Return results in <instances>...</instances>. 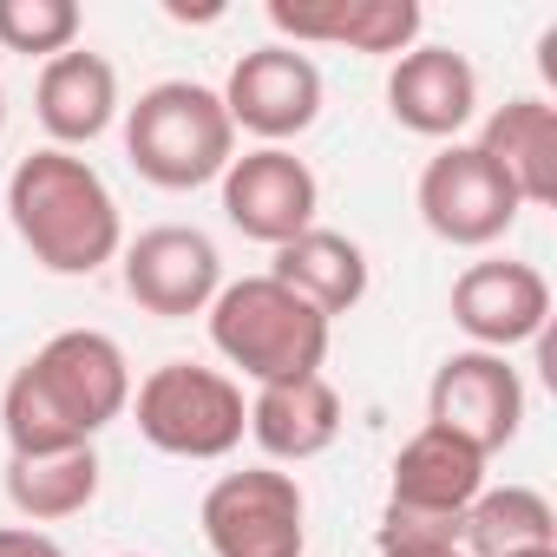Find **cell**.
I'll list each match as a JSON object with an SVG mask.
<instances>
[{"instance_id": "603a6c76", "label": "cell", "mask_w": 557, "mask_h": 557, "mask_svg": "<svg viewBox=\"0 0 557 557\" xmlns=\"http://www.w3.org/2000/svg\"><path fill=\"white\" fill-rule=\"evenodd\" d=\"M0 557H66V550L40 524H0Z\"/></svg>"}, {"instance_id": "277c9868", "label": "cell", "mask_w": 557, "mask_h": 557, "mask_svg": "<svg viewBox=\"0 0 557 557\" xmlns=\"http://www.w3.org/2000/svg\"><path fill=\"white\" fill-rule=\"evenodd\" d=\"M125 158L158 190H197L216 184L236 158V125L216 99V86L197 79H158L125 106Z\"/></svg>"}, {"instance_id": "4316f807", "label": "cell", "mask_w": 557, "mask_h": 557, "mask_svg": "<svg viewBox=\"0 0 557 557\" xmlns=\"http://www.w3.org/2000/svg\"><path fill=\"white\" fill-rule=\"evenodd\" d=\"M119 557H125V550H119Z\"/></svg>"}, {"instance_id": "30bf717a", "label": "cell", "mask_w": 557, "mask_h": 557, "mask_svg": "<svg viewBox=\"0 0 557 557\" xmlns=\"http://www.w3.org/2000/svg\"><path fill=\"white\" fill-rule=\"evenodd\" d=\"M216 184H223V216H230V230H243V236L262 243V249H283V243H296L302 230H315L322 184H315L309 158H296L289 145H256V151L230 158V171H223Z\"/></svg>"}, {"instance_id": "5bb4252c", "label": "cell", "mask_w": 557, "mask_h": 557, "mask_svg": "<svg viewBox=\"0 0 557 557\" xmlns=\"http://www.w3.org/2000/svg\"><path fill=\"white\" fill-rule=\"evenodd\" d=\"M387 112L413 138L459 145V132L479 119V73H472V60L453 53V47H413V53H400L394 73H387Z\"/></svg>"}, {"instance_id": "8fae6325", "label": "cell", "mask_w": 557, "mask_h": 557, "mask_svg": "<svg viewBox=\"0 0 557 557\" xmlns=\"http://www.w3.org/2000/svg\"><path fill=\"white\" fill-rule=\"evenodd\" d=\"M223 112L236 132L262 138V145H289L322 119V66L283 40H269L256 53H243L223 79Z\"/></svg>"}, {"instance_id": "ffe728a7", "label": "cell", "mask_w": 557, "mask_h": 557, "mask_svg": "<svg viewBox=\"0 0 557 557\" xmlns=\"http://www.w3.org/2000/svg\"><path fill=\"white\" fill-rule=\"evenodd\" d=\"M459 550L466 557H524V550H557V511L531 485H485L466 518H459Z\"/></svg>"}, {"instance_id": "d6986e66", "label": "cell", "mask_w": 557, "mask_h": 557, "mask_svg": "<svg viewBox=\"0 0 557 557\" xmlns=\"http://www.w3.org/2000/svg\"><path fill=\"white\" fill-rule=\"evenodd\" d=\"M269 275H275L283 289H296L309 309H322V315L335 322V315L361 309V296H368V249H361L355 236L315 223V230H302L296 243L275 249Z\"/></svg>"}, {"instance_id": "8992f818", "label": "cell", "mask_w": 557, "mask_h": 557, "mask_svg": "<svg viewBox=\"0 0 557 557\" xmlns=\"http://www.w3.org/2000/svg\"><path fill=\"white\" fill-rule=\"evenodd\" d=\"M210 557H302L309 550V498L296 472L243 466L223 472L197 505Z\"/></svg>"}, {"instance_id": "9a60e30c", "label": "cell", "mask_w": 557, "mask_h": 557, "mask_svg": "<svg viewBox=\"0 0 557 557\" xmlns=\"http://www.w3.org/2000/svg\"><path fill=\"white\" fill-rule=\"evenodd\" d=\"M34 119L53 138V151H79V145L106 138L119 119V66L86 47L47 60L34 79Z\"/></svg>"}, {"instance_id": "5b68a950", "label": "cell", "mask_w": 557, "mask_h": 557, "mask_svg": "<svg viewBox=\"0 0 557 557\" xmlns=\"http://www.w3.org/2000/svg\"><path fill=\"white\" fill-rule=\"evenodd\" d=\"M138 440L171 453V459H230L249 433V400L223 368H197V361H164L132 387Z\"/></svg>"}, {"instance_id": "7402d4cb", "label": "cell", "mask_w": 557, "mask_h": 557, "mask_svg": "<svg viewBox=\"0 0 557 557\" xmlns=\"http://www.w3.org/2000/svg\"><path fill=\"white\" fill-rule=\"evenodd\" d=\"M86 34L79 0H0V47L27 60H60Z\"/></svg>"}, {"instance_id": "484cf974", "label": "cell", "mask_w": 557, "mask_h": 557, "mask_svg": "<svg viewBox=\"0 0 557 557\" xmlns=\"http://www.w3.org/2000/svg\"><path fill=\"white\" fill-rule=\"evenodd\" d=\"M524 557H557V550H524Z\"/></svg>"}, {"instance_id": "7c38bea8", "label": "cell", "mask_w": 557, "mask_h": 557, "mask_svg": "<svg viewBox=\"0 0 557 557\" xmlns=\"http://www.w3.org/2000/svg\"><path fill=\"white\" fill-rule=\"evenodd\" d=\"M453 322L485 355H511V348L537 342L544 322H550V283H544V269H531L518 256L466 262V275L453 283Z\"/></svg>"}, {"instance_id": "ac0fdd59", "label": "cell", "mask_w": 557, "mask_h": 557, "mask_svg": "<svg viewBox=\"0 0 557 557\" xmlns=\"http://www.w3.org/2000/svg\"><path fill=\"white\" fill-rule=\"evenodd\" d=\"M485 492V459L472 446H459L440 426H420L387 472V505L400 511H426V518H466V505Z\"/></svg>"}, {"instance_id": "ba28073f", "label": "cell", "mask_w": 557, "mask_h": 557, "mask_svg": "<svg viewBox=\"0 0 557 557\" xmlns=\"http://www.w3.org/2000/svg\"><path fill=\"white\" fill-rule=\"evenodd\" d=\"M119 275H125V296L158 315V322H190L216 302L223 289V256L203 230L190 223H158V230H138L125 249H119Z\"/></svg>"}, {"instance_id": "cb8c5ba5", "label": "cell", "mask_w": 557, "mask_h": 557, "mask_svg": "<svg viewBox=\"0 0 557 557\" xmlns=\"http://www.w3.org/2000/svg\"><path fill=\"white\" fill-rule=\"evenodd\" d=\"M400 557H466L459 544H433V550H400Z\"/></svg>"}, {"instance_id": "2e32d148", "label": "cell", "mask_w": 557, "mask_h": 557, "mask_svg": "<svg viewBox=\"0 0 557 557\" xmlns=\"http://www.w3.org/2000/svg\"><path fill=\"white\" fill-rule=\"evenodd\" d=\"M472 145L518 190L524 210L557 203V106L550 99H505V106H492Z\"/></svg>"}, {"instance_id": "e0dca14e", "label": "cell", "mask_w": 557, "mask_h": 557, "mask_svg": "<svg viewBox=\"0 0 557 557\" xmlns=\"http://www.w3.org/2000/svg\"><path fill=\"white\" fill-rule=\"evenodd\" d=\"M249 440L275 459V466H302L322 459L342 440V394L329 387V374H302V381H275L249 394Z\"/></svg>"}, {"instance_id": "4fadbf2b", "label": "cell", "mask_w": 557, "mask_h": 557, "mask_svg": "<svg viewBox=\"0 0 557 557\" xmlns=\"http://www.w3.org/2000/svg\"><path fill=\"white\" fill-rule=\"evenodd\" d=\"M269 27L283 47H348L368 60H400L420 47V0H269Z\"/></svg>"}, {"instance_id": "9c48e42d", "label": "cell", "mask_w": 557, "mask_h": 557, "mask_svg": "<svg viewBox=\"0 0 557 557\" xmlns=\"http://www.w3.org/2000/svg\"><path fill=\"white\" fill-rule=\"evenodd\" d=\"M420 223L453 243V249H492L511 223H518V190L479 158V145H440L420 171Z\"/></svg>"}, {"instance_id": "d4e9b609", "label": "cell", "mask_w": 557, "mask_h": 557, "mask_svg": "<svg viewBox=\"0 0 557 557\" xmlns=\"http://www.w3.org/2000/svg\"><path fill=\"white\" fill-rule=\"evenodd\" d=\"M0 132H8V92H0Z\"/></svg>"}, {"instance_id": "7a4b0ae2", "label": "cell", "mask_w": 557, "mask_h": 557, "mask_svg": "<svg viewBox=\"0 0 557 557\" xmlns=\"http://www.w3.org/2000/svg\"><path fill=\"white\" fill-rule=\"evenodd\" d=\"M8 223L47 275H99L125 249L112 184L79 151H27L8 177Z\"/></svg>"}, {"instance_id": "3957f363", "label": "cell", "mask_w": 557, "mask_h": 557, "mask_svg": "<svg viewBox=\"0 0 557 557\" xmlns=\"http://www.w3.org/2000/svg\"><path fill=\"white\" fill-rule=\"evenodd\" d=\"M203 315H210V348L256 387L322 374L329 342H335V322L322 309H309L296 289H283L275 275L223 283Z\"/></svg>"}, {"instance_id": "6da1fadb", "label": "cell", "mask_w": 557, "mask_h": 557, "mask_svg": "<svg viewBox=\"0 0 557 557\" xmlns=\"http://www.w3.org/2000/svg\"><path fill=\"white\" fill-rule=\"evenodd\" d=\"M132 407V361L99 329H60L40 355H27L0 394V433L14 459L92 446Z\"/></svg>"}, {"instance_id": "44dd1931", "label": "cell", "mask_w": 557, "mask_h": 557, "mask_svg": "<svg viewBox=\"0 0 557 557\" xmlns=\"http://www.w3.org/2000/svg\"><path fill=\"white\" fill-rule=\"evenodd\" d=\"M8 498L27 524H60L79 518L99 498V453L73 446V453H40V459H14L8 453Z\"/></svg>"}, {"instance_id": "52a82bcc", "label": "cell", "mask_w": 557, "mask_h": 557, "mask_svg": "<svg viewBox=\"0 0 557 557\" xmlns=\"http://www.w3.org/2000/svg\"><path fill=\"white\" fill-rule=\"evenodd\" d=\"M426 426L453 433L459 446H472L479 459L505 453L524 426V381L505 355H485V348H459L433 368V387H426Z\"/></svg>"}]
</instances>
